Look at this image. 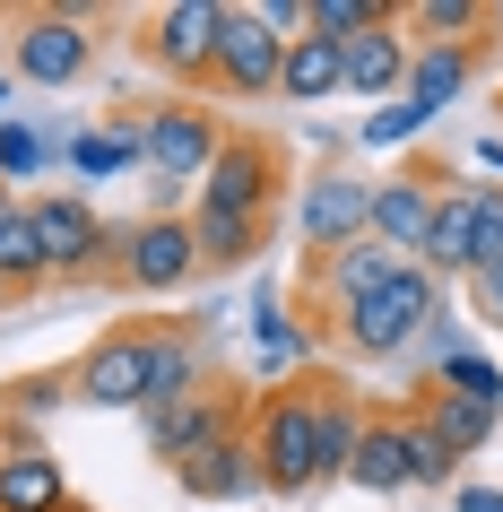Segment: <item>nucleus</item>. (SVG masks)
<instances>
[{
	"instance_id": "obj_1",
	"label": "nucleus",
	"mask_w": 503,
	"mask_h": 512,
	"mask_svg": "<svg viewBox=\"0 0 503 512\" xmlns=\"http://www.w3.org/2000/svg\"><path fill=\"white\" fill-rule=\"evenodd\" d=\"M252 460H261V495H321V417H313V382H295V391H261L252 417Z\"/></svg>"
},
{
	"instance_id": "obj_2",
	"label": "nucleus",
	"mask_w": 503,
	"mask_h": 512,
	"mask_svg": "<svg viewBox=\"0 0 503 512\" xmlns=\"http://www.w3.org/2000/svg\"><path fill=\"white\" fill-rule=\"evenodd\" d=\"M443 313V287H434V270H417V261H399L382 287H373L365 304H347V313H330V339H339L347 356H399V348H417L425 322Z\"/></svg>"
},
{
	"instance_id": "obj_3",
	"label": "nucleus",
	"mask_w": 503,
	"mask_h": 512,
	"mask_svg": "<svg viewBox=\"0 0 503 512\" xmlns=\"http://www.w3.org/2000/svg\"><path fill=\"white\" fill-rule=\"evenodd\" d=\"M278 200H287V148L269 131H226L217 165L191 191L200 217H269V226H278Z\"/></svg>"
},
{
	"instance_id": "obj_4",
	"label": "nucleus",
	"mask_w": 503,
	"mask_h": 512,
	"mask_svg": "<svg viewBox=\"0 0 503 512\" xmlns=\"http://www.w3.org/2000/svg\"><path fill=\"white\" fill-rule=\"evenodd\" d=\"M113 287L131 296H183L200 278V235H191V209H148L139 226H113Z\"/></svg>"
},
{
	"instance_id": "obj_5",
	"label": "nucleus",
	"mask_w": 503,
	"mask_h": 512,
	"mask_svg": "<svg viewBox=\"0 0 503 512\" xmlns=\"http://www.w3.org/2000/svg\"><path fill=\"white\" fill-rule=\"evenodd\" d=\"M9 70L27 87H79L96 70V18L79 0H53V9H18L9 18Z\"/></svg>"
},
{
	"instance_id": "obj_6",
	"label": "nucleus",
	"mask_w": 503,
	"mask_h": 512,
	"mask_svg": "<svg viewBox=\"0 0 503 512\" xmlns=\"http://www.w3.org/2000/svg\"><path fill=\"white\" fill-rule=\"evenodd\" d=\"M139 148H148L157 191H200V174H209L217 148H226V122H217L200 96H165V105L139 122Z\"/></svg>"
},
{
	"instance_id": "obj_7",
	"label": "nucleus",
	"mask_w": 503,
	"mask_h": 512,
	"mask_svg": "<svg viewBox=\"0 0 503 512\" xmlns=\"http://www.w3.org/2000/svg\"><path fill=\"white\" fill-rule=\"evenodd\" d=\"M35 243H44V278H105L113 270V226L96 217L87 191H35Z\"/></svg>"
},
{
	"instance_id": "obj_8",
	"label": "nucleus",
	"mask_w": 503,
	"mask_h": 512,
	"mask_svg": "<svg viewBox=\"0 0 503 512\" xmlns=\"http://www.w3.org/2000/svg\"><path fill=\"white\" fill-rule=\"evenodd\" d=\"M139 426H148V452H157V469L174 478V469H183V460H200L209 443L243 434V391H226V382H200V391H183V400H165V408H139Z\"/></svg>"
},
{
	"instance_id": "obj_9",
	"label": "nucleus",
	"mask_w": 503,
	"mask_h": 512,
	"mask_svg": "<svg viewBox=\"0 0 503 512\" xmlns=\"http://www.w3.org/2000/svg\"><path fill=\"white\" fill-rule=\"evenodd\" d=\"M226 27V0H165L139 18V61L174 87H209V53Z\"/></svg>"
},
{
	"instance_id": "obj_10",
	"label": "nucleus",
	"mask_w": 503,
	"mask_h": 512,
	"mask_svg": "<svg viewBox=\"0 0 503 512\" xmlns=\"http://www.w3.org/2000/svg\"><path fill=\"white\" fill-rule=\"evenodd\" d=\"M443 183H451L443 157H408L399 174H382V183H373V243H382L391 261H417V252H425Z\"/></svg>"
},
{
	"instance_id": "obj_11",
	"label": "nucleus",
	"mask_w": 503,
	"mask_h": 512,
	"mask_svg": "<svg viewBox=\"0 0 503 512\" xmlns=\"http://www.w3.org/2000/svg\"><path fill=\"white\" fill-rule=\"evenodd\" d=\"M365 235H373V183L365 174H304V191H295V243L313 261H330V252H347Z\"/></svg>"
},
{
	"instance_id": "obj_12",
	"label": "nucleus",
	"mask_w": 503,
	"mask_h": 512,
	"mask_svg": "<svg viewBox=\"0 0 503 512\" xmlns=\"http://www.w3.org/2000/svg\"><path fill=\"white\" fill-rule=\"evenodd\" d=\"M278 70H287V35H269L261 9L226 0V27H217V53H209V87H226V96H278Z\"/></svg>"
},
{
	"instance_id": "obj_13",
	"label": "nucleus",
	"mask_w": 503,
	"mask_h": 512,
	"mask_svg": "<svg viewBox=\"0 0 503 512\" xmlns=\"http://www.w3.org/2000/svg\"><path fill=\"white\" fill-rule=\"evenodd\" d=\"M70 391H79V408H148V322L105 330L70 365Z\"/></svg>"
},
{
	"instance_id": "obj_14",
	"label": "nucleus",
	"mask_w": 503,
	"mask_h": 512,
	"mask_svg": "<svg viewBox=\"0 0 503 512\" xmlns=\"http://www.w3.org/2000/svg\"><path fill=\"white\" fill-rule=\"evenodd\" d=\"M70 478L44 452V434H0V512H70Z\"/></svg>"
},
{
	"instance_id": "obj_15",
	"label": "nucleus",
	"mask_w": 503,
	"mask_h": 512,
	"mask_svg": "<svg viewBox=\"0 0 503 512\" xmlns=\"http://www.w3.org/2000/svg\"><path fill=\"white\" fill-rule=\"evenodd\" d=\"M417 270H434V287H469L477 270V183H443V200H434V235H425Z\"/></svg>"
},
{
	"instance_id": "obj_16",
	"label": "nucleus",
	"mask_w": 503,
	"mask_h": 512,
	"mask_svg": "<svg viewBox=\"0 0 503 512\" xmlns=\"http://www.w3.org/2000/svg\"><path fill=\"white\" fill-rule=\"evenodd\" d=\"M408 61H417L408 27H399V18H382L373 35H356V44H347V96H365V105H399Z\"/></svg>"
},
{
	"instance_id": "obj_17",
	"label": "nucleus",
	"mask_w": 503,
	"mask_h": 512,
	"mask_svg": "<svg viewBox=\"0 0 503 512\" xmlns=\"http://www.w3.org/2000/svg\"><path fill=\"white\" fill-rule=\"evenodd\" d=\"M347 486L365 495H408V408H365V443L347 460Z\"/></svg>"
},
{
	"instance_id": "obj_18",
	"label": "nucleus",
	"mask_w": 503,
	"mask_h": 512,
	"mask_svg": "<svg viewBox=\"0 0 503 512\" xmlns=\"http://www.w3.org/2000/svg\"><path fill=\"white\" fill-rule=\"evenodd\" d=\"M174 486H183L191 504H243V495H261L252 434H226V443H209L200 460H183V469H174Z\"/></svg>"
},
{
	"instance_id": "obj_19",
	"label": "nucleus",
	"mask_w": 503,
	"mask_h": 512,
	"mask_svg": "<svg viewBox=\"0 0 503 512\" xmlns=\"http://www.w3.org/2000/svg\"><path fill=\"white\" fill-rule=\"evenodd\" d=\"M399 261L382 252V243H347V252H330V261H313V304H321V330H330V313H347V304H365L382 278H391Z\"/></svg>"
},
{
	"instance_id": "obj_20",
	"label": "nucleus",
	"mask_w": 503,
	"mask_h": 512,
	"mask_svg": "<svg viewBox=\"0 0 503 512\" xmlns=\"http://www.w3.org/2000/svg\"><path fill=\"white\" fill-rule=\"evenodd\" d=\"M469 79H477V53H460V44H417L399 105H417V113H434V122H443V113L469 96Z\"/></svg>"
},
{
	"instance_id": "obj_21",
	"label": "nucleus",
	"mask_w": 503,
	"mask_h": 512,
	"mask_svg": "<svg viewBox=\"0 0 503 512\" xmlns=\"http://www.w3.org/2000/svg\"><path fill=\"white\" fill-rule=\"evenodd\" d=\"M278 96H287V105H330V96H347V44H330V35H295L287 70H278Z\"/></svg>"
},
{
	"instance_id": "obj_22",
	"label": "nucleus",
	"mask_w": 503,
	"mask_h": 512,
	"mask_svg": "<svg viewBox=\"0 0 503 512\" xmlns=\"http://www.w3.org/2000/svg\"><path fill=\"white\" fill-rule=\"evenodd\" d=\"M209 382V356H200V339H191L183 322H148V408L183 400V391H200Z\"/></svg>"
},
{
	"instance_id": "obj_23",
	"label": "nucleus",
	"mask_w": 503,
	"mask_h": 512,
	"mask_svg": "<svg viewBox=\"0 0 503 512\" xmlns=\"http://www.w3.org/2000/svg\"><path fill=\"white\" fill-rule=\"evenodd\" d=\"M191 235H200V278H226V270H252L269 252V217H200L191 209Z\"/></svg>"
},
{
	"instance_id": "obj_24",
	"label": "nucleus",
	"mask_w": 503,
	"mask_h": 512,
	"mask_svg": "<svg viewBox=\"0 0 503 512\" xmlns=\"http://www.w3.org/2000/svg\"><path fill=\"white\" fill-rule=\"evenodd\" d=\"M399 27H408V44H460V53H477L486 27H495V9L486 0H408Z\"/></svg>"
},
{
	"instance_id": "obj_25",
	"label": "nucleus",
	"mask_w": 503,
	"mask_h": 512,
	"mask_svg": "<svg viewBox=\"0 0 503 512\" xmlns=\"http://www.w3.org/2000/svg\"><path fill=\"white\" fill-rule=\"evenodd\" d=\"M313 417H321V486H330V478H347V460L365 443V408L347 400L330 374H313Z\"/></svg>"
},
{
	"instance_id": "obj_26",
	"label": "nucleus",
	"mask_w": 503,
	"mask_h": 512,
	"mask_svg": "<svg viewBox=\"0 0 503 512\" xmlns=\"http://www.w3.org/2000/svg\"><path fill=\"white\" fill-rule=\"evenodd\" d=\"M139 165H148L139 122H96V131L70 139V174H87V183H113V174H139Z\"/></svg>"
},
{
	"instance_id": "obj_27",
	"label": "nucleus",
	"mask_w": 503,
	"mask_h": 512,
	"mask_svg": "<svg viewBox=\"0 0 503 512\" xmlns=\"http://www.w3.org/2000/svg\"><path fill=\"white\" fill-rule=\"evenodd\" d=\"M0 278H9L18 296H35V287H53V278H44V243H35V209L18 200V191L0 200Z\"/></svg>"
},
{
	"instance_id": "obj_28",
	"label": "nucleus",
	"mask_w": 503,
	"mask_h": 512,
	"mask_svg": "<svg viewBox=\"0 0 503 512\" xmlns=\"http://www.w3.org/2000/svg\"><path fill=\"white\" fill-rule=\"evenodd\" d=\"M417 417H425L434 434H443V443H451L460 460H469V452H486V443H495V426H503L495 408H477V400H443V391H417Z\"/></svg>"
},
{
	"instance_id": "obj_29",
	"label": "nucleus",
	"mask_w": 503,
	"mask_h": 512,
	"mask_svg": "<svg viewBox=\"0 0 503 512\" xmlns=\"http://www.w3.org/2000/svg\"><path fill=\"white\" fill-rule=\"evenodd\" d=\"M53 408H79V391H70V374H18L9 391H0V434L18 426V434H35Z\"/></svg>"
},
{
	"instance_id": "obj_30",
	"label": "nucleus",
	"mask_w": 503,
	"mask_h": 512,
	"mask_svg": "<svg viewBox=\"0 0 503 512\" xmlns=\"http://www.w3.org/2000/svg\"><path fill=\"white\" fill-rule=\"evenodd\" d=\"M425 391H443V400H477V408H495V417H503V365H495V356H477V348H460L451 365H434Z\"/></svg>"
},
{
	"instance_id": "obj_31",
	"label": "nucleus",
	"mask_w": 503,
	"mask_h": 512,
	"mask_svg": "<svg viewBox=\"0 0 503 512\" xmlns=\"http://www.w3.org/2000/svg\"><path fill=\"white\" fill-rule=\"evenodd\" d=\"M44 165H53V139L35 131V122H9V113H0V191L35 183Z\"/></svg>"
},
{
	"instance_id": "obj_32",
	"label": "nucleus",
	"mask_w": 503,
	"mask_h": 512,
	"mask_svg": "<svg viewBox=\"0 0 503 512\" xmlns=\"http://www.w3.org/2000/svg\"><path fill=\"white\" fill-rule=\"evenodd\" d=\"M408 478H417V486H451V478H460V452L417 417V400H408Z\"/></svg>"
},
{
	"instance_id": "obj_33",
	"label": "nucleus",
	"mask_w": 503,
	"mask_h": 512,
	"mask_svg": "<svg viewBox=\"0 0 503 512\" xmlns=\"http://www.w3.org/2000/svg\"><path fill=\"white\" fill-rule=\"evenodd\" d=\"M477 270H503V183H477Z\"/></svg>"
},
{
	"instance_id": "obj_34",
	"label": "nucleus",
	"mask_w": 503,
	"mask_h": 512,
	"mask_svg": "<svg viewBox=\"0 0 503 512\" xmlns=\"http://www.w3.org/2000/svg\"><path fill=\"white\" fill-rule=\"evenodd\" d=\"M417 131H434V113H417V105H382V113H365V148H399V139H417Z\"/></svg>"
},
{
	"instance_id": "obj_35",
	"label": "nucleus",
	"mask_w": 503,
	"mask_h": 512,
	"mask_svg": "<svg viewBox=\"0 0 503 512\" xmlns=\"http://www.w3.org/2000/svg\"><path fill=\"white\" fill-rule=\"evenodd\" d=\"M304 356H313V339H304V330H278V339H261V374H287Z\"/></svg>"
},
{
	"instance_id": "obj_36",
	"label": "nucleus",
	"mask_w": 503,
	"mask_h": 512,
	"mask_svg": "<svg viewBox=\"0 0 503 512\" xmlns=\"http://www.w3.org/2000/svg\"><path fill=\"white\" fill-rule=\"evenodd\" d=\"M425 356H434V365H451V356L469 348V339H460V322H451V313H434V322H425V339H417Z\"/></svg>"
},
{
	"instance_id": "obj_37",
	"label": "nucleus",
	"mask_w": 503,
	"mask_h": 512,
	"mask_svg": "<svg viewBox=\"0 0 503 512\" xmlns=\"http://www.w3.org/2000/svg\"><path fill=\"white\" fill-rule=\"evenodd\" d=\"M469 304H477V313H486V322L503 330V270H477V278H469Z\"/></svg>"
},
{
	"instance_id": "obj_38",
	"label": "nucleus",
	"mask_w": 503,
	"mask_h": 512,
	"mask_svg": "<svg viewBox=\"0 0 503 512\" xmlns=\"http://www.w3.org/2000/svg\"><path fill=\"white\" fill-rule=\"evenodd\" d=\"M278 330H287V313H278V287H261V296H252V339H278Z\"/></svg>"
},
{
	"instance_id": "obj_39",
	"label": "nucleus",
	"mask_w": 503,
	"mask_h": 512,
	"mask_svg": "<svg viewBox=\"0 0 503 512\" xmlns=\"http://www.w3.org/2000/svg\"><path fill=\"white\" fill-rule=\"evenodd\" d=\"M460 512H503V486H460Z\"/></svg>"
},
{
	"instance_id": "obj_40",
	"label": "nucleus",
	"mask_w": 503,
	"mask_h": 512,
	"mask_svg": "<svg viewBox=\"0 0 503 512\" xmlns=\"http://www.w3.org/2000/svg\"><path fill=\"white\" fill-rule=\"evenodd\" d=\"M477 157H486V165H503V131H486V139H477Z\"/></svg>"
},
{
	"instance_id": "obj_41",
	"label": "nucleus",
	"mask_w": 503,
	"mask_h": 512,
	"mask_svg": "<svg viewBox=\"0 0 503 512\" xmlns=\"http://www.w3.org/2000/svg\"><path fill=\"white\" fill-rule=\"evenodd\" d=\"M9 304H18V287H9V278H0V313H9Z\"/></svg>"
},
{
	"instance_id": "obj_42",
	"label": "nucleus",
	"mask_w": 503,
	"mask_h": 512,
	"mask_svg": "<svg viewBox=\"0 0 503 512\" xmlns=\"http://www.w3.org/2000/svg\"><path fill=\"white\" fill-rule=\"evenodd\" d=\"M486 35H503V9H495V27H486Z\"/></svg>"
},
{
	"instance_id": "obj_43",
	"label": "nucleus",
	"mask_w": 503,
	"mask_h": 512,
	"mask_svg": "<svg viewBox=\"0 0 503 512\" xmlns=\"http://www.w3.org/2000/svg\"><path fill=\"white\" fill-rule=\"evenodd\" d=\"M0 105H9V79H0Z\"/></svg>"
},
{
	"instance_id": "obj_44",
	"label": "nucleus",
	"mask_w": 503,
	"mask_h": 512,
	"mask_svg": "<svg viewBox=\"0 0 503 512\" xmlns=\"http://www.w3.org/2000/svg\"><path fill=\"white\" fill-rule=\"evenodd\" d=\"M70 512H96V504H70Z\"/></svg>"
}]
</instances>
